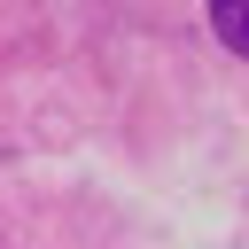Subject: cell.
Returning <instances> with one entry per match:
<instances>
[{"label":"cell","instance_id":"6da1fadb","mask_svg":"<svg viewBox=\"0 0 249 249\" xmlns=\"http://www.w3.org/2000/svg\"><path fill=\"white\" fill-rule=\"evenodd\" d=\"M210 23L233 54H249V0H210Z\"/></svg>","mask_w":249,"mask_h":249}]
</instances>
